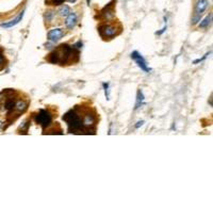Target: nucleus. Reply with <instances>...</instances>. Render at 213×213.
<instances>
[{"label":"nucleus","instance_id":"obj_16","mask_svg":"<svg viewBox=\"0 0 213 213\" xmlns=\"http://www.w3.org/2000/svg\"><path fill=\"white\" fill-rule=\"evenodd\" d=\"M65 0H46V3L49 6H60Z\"/></svg>","mask_w":213,"mask_h":213},{"label":"nucleus","instance_id":"obj_5","mask_svg":"<svg viewBox=\"0 0 213 213\" xmlns=\"http://www.w3.org/2000/svg\"><path fill=\"white\" fill-rule=\"evenodd\" d=\"M99 33L102 38H113L116 35V28L111 25H102L99 27Z\"/></svg>","mask_w":213,"mask_h":213},{"label":"nucleus","instance_id":"obj_19","mask_svg":"<svg viewBox=\"0 0 213 213\" xmlns=\"http://www.w3.org/2000/svg\"><path fill=\"white\" fill-rule=\"evenodd\" d=\"M209 53H210V52H209ZM209 53L205 54V56H204V57H202V58H201V59H197V60H195V61H194L193 63H194V64H197V63H199V62H202V61H204V60H205V59H206V58H207L208 56H209Z\"/></svg>","mask_w":213,"mask_h":213},{"label":"nucleus","instance_id":"obj_21","mask_svg":"<svg viewBox=\"0 0 213 213\" xmlns=\"http://www.w3.org/2000/svg\"><path fill=\"white\" fill-rule=\"evenodd\" d=\"M144 124V120H141V122H138L136 123V125H135V128H139V127H141L142 125Z\"/></svg>","mask_w":213,"mask_h":213},{"label":"nucleus","instance_id":"obj_20","mask_svg":"<svg viewBox=\"0 0 213 213\" xmlns=\"http://www.w3.org/2000/svg\"><path fill=\"white\" fill-rule=\"evenodd\" d=\"M165 30H166V25H165V26H164V28H163V29H162V30H161V31H160V32H157V34H159V35H161V34H163V33H164V32H165Z\"/></svg>","mask_w":213,"mask_h":213},{"label":"nucleus","instance_id":"obj_23","mask_svg":"<svg viewBox=\"0 0 213 213\" xmlns=\"http://www.w3.org/2000/svg\"><path fill=\"white\" fill-rule=\"evenodd\" d=\"M86 3H88L89 6H90V4H91V0H86Z\"/></svg>","mask_w":213,"mask_h":213},{"label":"nucleus","instance_id":"obj_6","mask_svg":"<svg viewBox=\"0 0 213 213\" xmlns=\"http://www.w3.org/2000/svg\"><path fill=\"white\" fill-rule=\"evenodd\" d=\"M64 35V32H63L62 29H52L48 32V39L52 43H56L59 39L62 38V36Z\"/></svg>","mask_w":213,"mask_h":213},{"label":"nucleus","instance_id":"obj_24","mask_svg":"<svg viewBox=\"0 0 213 213\" xmlns=\"http://www.w3.org/2000/svg\"><path fill=\"white\" fill-rule=\"evenodd\" d=\"M1 127H2V123L0 122V128H1Z\"/></svg>","mask_w":213,"mask_h":213},{"label":"nucleus","instance_id":"obj_18","mask_svg":"<svg viewBox=\"0 0 213 213\" xmlns=\"http://www.w3.org/2000/svg\"><path fill=\"white\" fill-rule=\"evenodd\" d=\"M53 15H54V12H52V11L46 12V14H45V19L47 20V22H50V20L52 19V17H53Z\"/></svg>","mask_w":213,"mask_h":213},{"label":"nucleus","instance_id":"obj_4","mask_svg":"<svg viewBox=\"0 0 213 213\" xmlns=\"http://www.w3.org/2000/svg\"><path fill=\"white\" fill-rule=\"evenodd\" d=\"M131 59L134 61L136 64H138V66L141 68L143 72L145 73H149L151 72V68L148 67V65H147V62L146 60L144 59L143 56L140 53L139 51H133L132 53H131Z\"/></svg>","mask_w":213,"mask_h":213},{"label":"nucleus","instance_id":"obj_10","mask_svg":"<svg viewBox=\"0 0 213 213\" xmlns=\"http://www.w3.org/2000/svg\"><path fill=\"white\" fill-rule=\"evenodd\" d=\"M101 14L102 16L104 18H107V19H110V18H112L114 16V9H113V2H110L108 6L104 8V10L101 11Z\"/></svg>","mask_w":213,"mask_h":213},{"label":"nucleus","instance_id":"obj_11","mask_svg":"<svg viewBox=\"0 0 213 213\" xmlns=\"http://www.w3.org/2000/svg\"><path fill=\"white\" fill-rule=\"evenodd\" d=\"M211 22H212V14L210 13L208 16L205 18L204 20H201L200 23H199V27L200 28H207L209 27L210 25H211Z\"/></svg>","mask_w":213,"mask_h":213},{"label":"nucleus","instance_id":"obj_17","mask_svg":"<svg viewBox=\"0 0 213 213\" xmlns=\"http://www.w3.org/2000/svg\"><path fill=\"white\" fill-rule=\"evenodd\" d=\"M104 95L106 98L109 100L110 99V91H109V83H104Z\"/></svg>","mask_w":213,"mask_h":213},{"label":"nucleus","instance_id":"obj_1","mask_svg":"<svg viewBox=\"0 0 213 213\" xmlns=\"http://www.w3.org/2000/svg\"><path fill=\"white\" fill-rule=\"evenodd\" d=\"M74 56H79L78 49H76L74 46H69L67 44L61 45L58 49H56L49 56L48 61L52 64H61L64 65L73 59Z\"/></svg>","mask_w":213,"mask_h":213},{"label":"nucleus","instance_id":"obj_9","mask_svg":"<svg viewBox=\"0 0 213 213\" xmlns=\"http://www.w3.org/2000/svg\"><path fill=\"white\" fill-rule=\"evenodd\" d=\"M77 22H78L77 15H76L75 13L70 12L69 14H68L67 16H66V20H65V26H66L67 29H73V28H75L76 25H77Z\"/></svg>","mask_w":213,"mask_h":213},{"label":"nucleus","instance_id":"obj_13","mask_svg":"<svg viewBox=\"0 0 213 213\" xmlns=\"http://www.w3.org/2000/svg\"><path fill=\"white\" fill-rule=\"evenodd\" d=\"M15 104H16V102H15L13 99H8L6 104H4V108H6V110L8 112H12L13 110H15Z\"/></svg>","mask_w":213,"mask_h":213},{"label":"nucleus","instance_id":"obj_7","mask_svg":"<svg viewBox=\"0 0 213 213\" xmlns=\"http://www.w3.org/2000/svg\"><path fill=\"white\" fill-rule=\"evenodd\" d=\"M209 2L208 0H197L195 4V15L196 16H201V14L207 10Z\"/></svg>","mask_w":213,"mask_h":213},{"label":"nucleus","instance_id":"obj_12","mask_svg":"<svg viewBox=\"0 0 213 213\" xmlns=\"http://www.w3.org/2000/svg\"><path fill=\"white\" fill-rule=\"evenodd\" d=\"M144 104V95L143 93H142V91H139L138 92V96H136V102H135V107L134 109H139L142 104Z\"/></svg>","mask_w":213,"mask_h":213},{"label":"nucleus","instance_id":"obj_8","mask_svg":"<svg viewBox=\"0 0 213 213\" xmlns=\"http://www.w3.org/2000/svg\"><path fill=\"white\" fill-rule=\"evenodd\" d=\"M23 15H25V10H23V11L20 12L19 14H18L17 16L14 18V19L11 20V22L1 23V27L2 28H12V27H14V26H16L17 23H19V22H22Z\"/></svg>","mask_w":213,"mask_h":213},{"label":"nucleus","instance_id":"obj_3","mask_svg":"<svg viewBox=\"0 0 213 213\" xmlns=\"http://www.w3.org/2000/svg\"><path fill=\"white\" fill-rule=\"evenodd\" d=\"M35 122L38 123L39 126H42L43 129H45L52 122V116L50 112L47 111V110H39L38 114L35 116Z\"/></svg>","mask_w":213,"mask_h":213},{"label":"nucleus","instance_id":"obj_22","mask_svg":"<svg viewBox=\"0 0 213 213\" xmlns=\"http://www.w3.org/2000/svg\"><path fill=\"white\" fill-rule=\"evenodd\" d=\"M2 61H3V58H2L1 56H0V64L2 63Z\"/></svg>","mask_w":213,"mask_h":213},{"label":"nucleus","instance_id":"obj_2","mask_svg":"<svg viewBox=\"0 0 213 213\" xmlns=\"http://www.w3.org/2000/svg\"><path fill=\"white\" fill-rule=\"evenodd\" d=\"M63 120L67 124L68 131L70 133H81L85 131V127L83 125V122L81 117L76 113V111L70 110L63 116Z\"/></svg>","mask_w":213,"mask_h":213},{"label":"nucleus","instance_id":"obj_15","mask_svg":"<svg viewBox=\"0 0 213 213\" xmlns=\"http://www.w3.org/2000/svg\"><path fill=\"white\" fill-rule=\"evenodd\" d=\"M59 13H60V15L63 17H66L68 14L70 13V9H69V7L68 6H63L61 9L59 10Z\"/></svg>","mask_w":213,"mask_h":213},{"label":"nucleus","instance_id":"obj_14","mask_svg":"<svg viewBox=\"0 0 213 213\" xmlns=\"http://www.w3.org/2000/svg\"><path fill=\"white\" fill-rule=\"evenodd\" d=\"M26 109H27V104L25 101H18L15 104V110L18 112H23Z\"/></svg>","mask_w":213,"mask_h":213}]
</instances>
